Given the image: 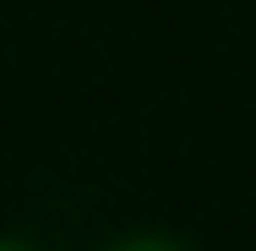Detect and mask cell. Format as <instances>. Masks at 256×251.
<instances>
[{
    "mask_svg": "<svg viewBox=\"0 0 256 251\" xmlns=\"http://www.w3.org/2000/svg\"><path fill=\"white\" fill-rule=\"evenodd\" d=\"M0 251H33V246H22V240H0Z\"/></svg>",
    "mask_w": 256,
    "mask_h": 251,
    "instance_id": "2",
    "label": "cell"
},
{
    "mask_svg": "<svg viewBox=\"0 0 256 251\" xmlns=\"http://www.w3.org/2000/svg\"><path fill=\"white\" fill-rule=\"evenodd\" d=\"M120 251H186V246H174V240H126Z\"/></svg>",
    "mask_w": 256,
    "mask_h": 251,
    "instance_id": "1",
    "label": "cell"
}]
</instances>
